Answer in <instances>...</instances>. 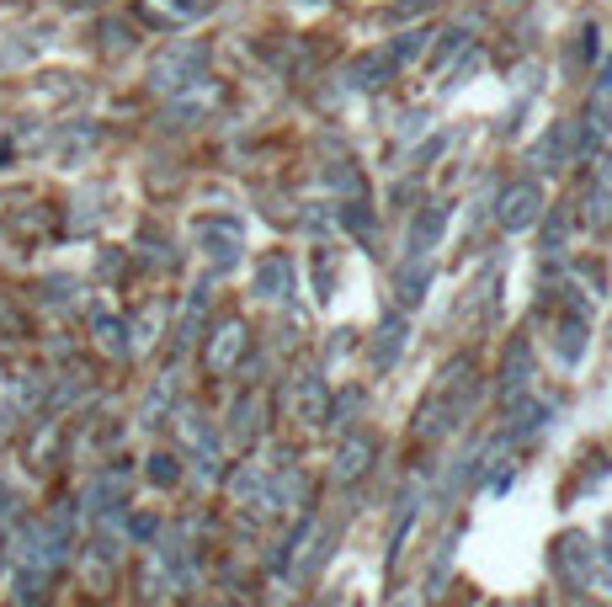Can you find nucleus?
I'll return each instance as SVG.
<instances>
[{"instance_id":"f257e3e1","label":"nucleus","mask_w":612,"mask_h":607,"mask_svg":"<svg viewBox=\"0 0 612 607\" xmlns=\"http://www.w3.org/2000/svg\"><path fill=\"white\" fill-rule=\"evenodd\" d=\"M480 405V373H474V358L463 352L453 363L437 373V384L427 390V400L416 405V416H410V437L416 443H442V437H453L463 422H469V411Z\"/></svg>"},{"instance_id":"f03ea898","label":"nucleus","mask_w":612,"mask_h":607,"mask_svg":"<svg viewBox=\"0 0 612 607\" xmlns=\"http://www.w3.org/2000/svg\"><path fill=\"white\" fill-rule=\"evenodd\" d=\"M597 571H602V554H597V544H591V533H581V528H565V533H554V544H549V576H554V586H559L565 597H581Z\"/></svg>"},{"instance_id":"7ed1b4c3","label":"nucleus","mask_w":612,"mask_h":607,"mask_svg":"<svg viewBox=\"0 0 612 607\" xmlns=\"http://www.w3.org/2000/svg\"><path fill=\"white\" fill-rule=\"evenodd\" d=\"M203 64H208V43H203V38H176V43H165V49L150 60V92L154 96L182 92L186 81L203 75Z\"/></svg>"},{"instance_id":"20e7f679","label":"nucleus","mask_w":612,"mask_h":607,"mask_svg":"<svg viewBox=\"0 0 612 607\" xmlns=\"http://www.w3.org/2000/svg\"><path fill=\"white\" fill-rule=\"evenodd\" d=\"M533 379H538V358H533V341L527 336H512L506 352H501V368H495V405L512 411L517 400L533 395Z\"/></svg>"},{"instance_id":"39448f33","label":"nucleus","mask_w":612,"mask_h":607,"mask_svg":"<svg viewBox=\"0 0 612 607\" xmlns=\"http://www.w3.org/2000/svg\"><path fill=\"white\" fill-rule=\"evenodd\" d=\"M549 209V198H544V187L533 182V177H517V182H506L495 192V224L506 230V235H522V230H533L538 219Z\"/></svg>"},{"instance_id":"423d86ee","label":"nucleus","mask_w":612,"mask_h":607,"mask_svg":"<svg viewBox=\"0 0 612 607\" xmlns=\"http://www.w3.org/2000/svg\"><path fill=\"white\" fill-rule=\"evenodd\" d=\"M192 235H197V245H203V256L214 262V273H229V267L240 262L245 224L235 219V213H208V219H197V224H192Z\"/></svg>"},{"instance_id":"0eeeda50","label":"nucleus","mask_w":612,"mask_h":607,"mask_svg":"<svg viewBox=\"0 0 612 607\" xmlns=\"http://www.w3.org/2000/svg\"><path fill=\"white\" fill-rule=\"evenodd\" d=\"M245 352H250V326L245 320H218L214 336H203V368L224 379V373H240Z\"/></svg>"},{"instance_id":"6e6552de","label":"nucleus","mask_w":612,"mask_h":607,"mask_svg":"<svg viewBox=\"0 0 612 607\" xmlns=\"http://www.w3.org/2000/svg\"><path fill=\"white\" fill-rule=\"evenodd\" d=\"M421 507H427V480H410V486L399 490L395 517H389V544H384V571H389V576H395L399 560H405V539L416 533V522H421Z\"/></svg>"},{"instance_id":"1a4fd4ad","label":"nucleus","mask_w":612,"mask_h":607,"mask_svg":"<svg viewBox=\"0 0 612 607\" xmlns=\"http://www.w3.org/2000/svg\"><path fill=\"white\" fill-rule=\"evenodd\" d=\"M581 224L591 235H608L612 230V155L608 150L591 160V177L581 187Z\"/></svg>"},{"instance_id":"9d476101","label":"nucleus","mask_w":612,"mask_h":607,"mask_svg":"<svg viewBox=\"0 0 612 607\" xmlns=\"http://www.w3.org/2000/svg\"><path fill=\"white\" fill-rule=\"evenodd\" d=\"M288 411L299 426H325V411H331V384L320 368H299L288 379Z\"/></svg>"},{"instance_id":"9b49d317","label":"nucleus","mask_w":612,"mask_h":607,"mask_svg":"<svg viewBox=\"0 0 612 607\" xmlns=\"http://www.w3.org/2000/svg\"><path fill=\"white\" fill-rule=\"evenodd\" d=\"M405 347H410V315L395 303V309H384V320L367 336V368H373V373H389Z\"/></svg>"},{"instance_id":"f8f14e48","label":"nucleus","mask_w":612,"mask_h":607,"mask_svg":"<svg viewBox=\"0 0 612 607\" xmlns=\"http://www.w3.org/2000/svg\"><path fill=\"white\" fill-rule=\"evenodd\" d=\"M250 294L261 303H293L299 294V273H293V256L288 251H272L256 262V277H250Z\"/></svg>"},{"instance_id":"ddd939ff","label":"nucleus","mask_w":612,"mask_h":607,"mask_svg":"<svg viewBox=\"0 0 612 607\" xmlns=\"http://www.w3.org/2000/svg\"><path fill=\"white\" fill-rule=\"evenodd\" d=\"M367 469H373V432H367V426L341 432L336 458H331V480H336V486H357Z\"/></svg>"},{"instance_id":"4468645a","label":"nucleus","mask_w":612,"mask_h":607,"mask_svg":"<svg viewBox=\"0 0 612 607\" xmlns=\"http://www.w3.org/2000/svg\"><path fill=\"white\" fill-rule=\"evenodd\" d=\"M208 309H214V288H208V283H197V288L182 299V309H176V326H171L176 352H192V347L203 341V331H208Z\"/></svg>"},{"instance_id":"2eb2a0df","label":"nucleus","mask_w":612,"mask_h":607,"mask_svg":"<svg viewBox=\"0 0 612 607\" xmlns=\"http://www.w3.org/2000/svg\"><path fill=\"white\" fill-rule=\"evenodd\" d=\"M214 102H218V86L208 81V75H197V81H186L182 92L165 96V123H171V128H182V123H192V118H208V113H214Z\"/></svg>"},{"instance_id":"dca6fc26","label":"nucleus","mask_w":612,"mask_h":607,"mask_svg":"<svg viewBox=\"0 0 612 607\" xmlns=\"http://www.w3.org/2000/svg\"><path fill=\"white\" fill-rule=\"evenodd\" d=\"M527 171H538V177H559V171H570V118H559L544 128V139L527 150Z\"/></svg>"},{"instance_id":"f3484780","label":"nucleus","mask_w":612,"mask_h":607,"mask_svg":"<svg viewBox=\"0 0 612 607\" xmlns=\"http://www.w3.org/2000/svg\"><path fill=\"white\" fill-rule=\"evenodd\" d=\"M442 230H448V203L442 198H431L421 209L410 213V230H405V256H431L437 241H442Z\"/></svg>"},{"instance_id":"a211bd4d","label":"nucleus","mask_w":612,"mask_h":607,"mask_svg":"<svg viewBox=\"0 0 612 607\" xmlns=\"http://www.w3.org/2000/svg\"><path fill=\"white\" fill-rule=\"evenodd\" d=\"M165 422H176V443H182L186 454H218V426L203 416V411H192V405H171V416Z\"/></svg>"},{"instance_id":"6ab92c4d","label":"nucleus","mask_w":612,"mask_h":607,"mask_svg":"<svg viewBox=\"0 0 612 607\" xmlns=\"http://www.w3.org/2000/svg\"><path fill=\"white\" fill-rule=\"evenodd\" d=\"M261 416H267L261 395H256V390H245V395H235V405H229V422H224V432H218V437H229L235 448H250V443L261 437Z\"/></svg>"},{"instance_id":"aec40b11","label":"nucleus","mask_w":612,"mask_h":607,"mask_svg":"<svg viewBox=\"0 0 612 607\" xmlns=\"http://www.w3.org/2000/svg\"><path fill=\"white\" fill-rule=\"evenodd\" d=\"M395 75H399V64L389 60V49H373V54L346 64V92H384Z\"/></svg>"},{"instance_id":"412c9836","label":"nucleus","mask_w":612,"mask_h":607,"mask_svg":"<svg viewBox=\"0 0 612 607\" xmlns=\"http://www.w3.org/2000/svg\"><path fill=\"white\" fill-rule=\"evenodd\" d=\"M533 230H538V256H544V262H559V256H565V241H570V230H576V213H570V203H549Z\"/></svg>"},{"instance_id":"4be33fe9","label":"nucleus","mask_w":612,"mask_h":607,"mask_svg":"<svg viewBox=\"0 0 612 607\" xmlns=\"http://www.w3.org/2000/svg\"><path fill=\"white\" fill-rule=\"evenodd\" d=\"M586 347H591V326H586V315H559V326H554V358L559 368H581Z\"/></svg>"},{"instance_id":"5701e85b","label":"nucleus","mask_w":612,"mask_h":607,"mask_svg":"<svg viewBox=\"0 0 612 607\" xmlns=\"http://www.w3.org/2000/svg\"><path fill=\"white\" fill-rule=\"evenodd\" d=\"M92 336H96V352L112 358V363H128L133 358V336H128V320L107 315V309H92Z\"/></svg>"},{"instance_id":"b1692460","label":"nucleus","mask_w":612,"mask_h":607,"mask_svg":"<svg viewBox=\"0 0 612 607\" xmlns=\"http://www.w3.org/2000/svg\"><path fill=\"white\" fill-rule=\"evenodd\" d=\"M224 490L235 496V507L256 512V501H261V490H267V464H261V458H245V464H235V469L224 475Z\"/></svg>"},{"instance_id":"393cba45","label":"nucleus","mask_w":612,"mask_h":607,"mask_svg":"<svg viewBox=\"0 0 612 607\" xmlns=\"http://www.w3.org/2000/svg\"><path fill=\"white\" fill-rule=\"evenodd\" d=\"M431 288V256H405L395 273V303L399 309H416Z\"/></svg>"},{"instance_id":"a878e982","label":"nucleus","mask_w":612,"mask_h":607,"mask_svg":"<svg viewBox=\"0 0 612 607\" xmlns=\"http://www.w3.org/2000/svg\"><path fill=\"white\" fill-rule=\"evenodd\" d=\"M336 224L352 235V241H363V245L378 241V213H373V203H367V192H363V198H341Z\"/></svg>"},{"instance_id":"bb28decb","label":"nucleus","mask_w":612,"mask_h":607,"mask_svg":"<svg viewBox=\"0 0 612 607\" xmlns=\"http://www.w3.org/2000/svg\"><path fill=\"white\" fill-rule=\"evenodd\" d=\"M49 592H54V576L43 571H28V565H11V607H49Z\"/></svg>"},{"instance_id":"cd10ccee","label":"nucleus","mask_w":612,"mask_h":607,"mask_svg":"<svg viewBox=\"0 0 612 607\" xmlns=\"http://www.w3.org/2000/svg\"><path fill=\"white\" fill-rule=\"evenodd\" d=\"M363 405H367V384H346L341 395H331V411H325V426L331 432H352V426H363Z\"/></svg>"},{"instance_id":"c85d7f7f","label":"nucleus","mask_w":612,"mask_h":607,"mask_svg":"<svg viewBox=\"0 0 612 607\" xmlns=\"http://www.w3.org/2000/svg\"><path fill=\"white\" fill-rule=\"evenodd\" d=\"M171 405H176V373H160L150 384V395H144V405H139V426L154 432V426L171 416Z\"/></svg>"},{"instance_id":"c756f323","label":"nucleus","mask_w":612,"mask_h":607,"mask_svg":"<svg viewBox=\"0 0 612 607\" xmlns=\"http://www.w3.org/2000/svg\"><path fill=\"white\" fill-rule=\"evenodd\" d=\"M453 549H459V539L448 533L442 544H437V554H431L427 565V592H421V603H442L448 597V576H453Z\"/></svg>"},{"instance_id":"7c9ffc66","label":"nucleus","mask_w":612,"mask_h":607,"mask_svg":"<svg viewBox=\"0 0 612 607\" xmlns=\"http://www.w3.org/2000/svg\"><path fill=\"white\" fill-rule=\"evenodd\" d=\"M320 182L331 187L336 198H363V192H367L363 171H357L352 160H331V166H320Z\"/></svg>"},{"instance_id":"2f4dec72","label":"nucleus","mask_w":612,"mask_h":607,"mask_svg":"<svg viewBox=\"0 0 612 607\" xmlns=\"http://www.w3.org/2000/svg\"><path fill=\"white\" fill-rule=\"evenodd\" d=\"M37 299L49 303V309H75V303H80V283H75V277H43V283H37Z\"/></svg>"},{"instance_id":"473e14b6","label":"nucleus","mask_w":612,"mask_h":607,"mask_svg":"<svg viewBox=\"0 0 612 607\" xmlns=\"http://www.w3.org/2000/svg\"><path fill=\"white\" fill-rule=\"evenodd\" d=\"M427 49H431V28H405V32L395 38V43H389V60H395L399 70H405V64H416V60H421Z\"/></svg>"},{"instance_id":"72a5a7b5","label":"nucleus","mask_w":612,"mask_h":607,"mask_svg":"<svg viewBox=\"0 0 612 607\" xmlns=\"http://www.w3.org/2000/svg\"><path fill=\"white\" fill-rule=\"evenodd\" d=\"M144 475H150V486H160V490L182 486V464H176V454H150L144 458Z\"/></svg>"},{"instance_id":"f704fd0d","label":"nucleus","mask_w":612,"mask_h":607,"mask_svg":"<svg viewBox=\"0 0 612 607\" xmlns=\"http://www.w3.org/2000/svg\"><path fill=\"white\" fill-rule=\"evenodd\" d=\"M437 38V54H431V70H442V64H453L469 49V32L463 28H448V32H431Z\"/></svg>"},{"instance_id":"c9c22d12","label":"nucleus","mask_w":612,"mask_h":607,"mask_svg":"<svg viewBox=\"0 0 612 607\" xmlns=\"http://www.w3.org/2000/svg\"><path fill=\"white\" fill-rule=\"evenodd\" d=\"M49 454H60V422L37 426V437H32V469H54Z\"/></svg>"},{"instance_id":"e433bc0d","label":"nucleus","mask_w":612,"mask_h":607,"mask_svg":"<svg viewBox=\"0 0 612 607\" xmlns=\"http://www.w3.org/2000/svg\"><path fill=\"white\" fill-rule=\"evenodd\" d=\"M17 517H22V496L0 480V554L11 544V528H17Z\"/></svg>"},{"instance_id":"4c0bfd02","label":"nucleus","mask_w":612,"mask_h":607,"mask_svg":"<svg viewBox=\"0 0 612 607\" xmlns=\"http://www.w3.org/2000/svg\"><path fill=\"white\" fill-rule=\"evenodd\" d=\"M160 6H165V22H192L214 11V0H160Z\"/></svg>"},{"instance_id":"58836bf2","label":"nucleus","mask_w":612,"mask_h":607,"mask_svg":"<svg viewBox=\"0 0 612 607\" xmlns=\"http://www.w3.org/2000/svg\"><path fill=\"white\" fill-rule=\"evenodd\" d=\"M192 480L208 490V486H218L224 480V469H218V454H192Z\"/></svg>"},{"instance_id":"ea45409f","label":"nucleus","mask_w":612,"mask_h":607,"mask_svg":"<svg viewBox=\"0 0 612 607\" xmlns=\"http://www.w3.org/2000/svg\"><path fill=\"white\" fill-rule=\"evenodd\" d=\"M431 0H395V6H384V22H410V17H421Z\"/></svg>"},{"instance_id":"a19ab883","label":"nucleus","mask_w":612,"mask_h":607,"mask_svg":"<svg viewBox=\"0 0 612 607\" xmlns=\"http://www.w3.org/2000/svg\"><path fill=\"white\" fill-rule=\"evenodd\" d=\"M586 96H591V102H612V54L597 64V81H591V92Z\"/></svg>"},{"instance_id":"79ce46f5","label":"nucleus","mask_w":612,"mask_h":607,"mask_svg":"<svg viewBox=\"0 0 612 607\" xmlns=\"http://www.w3.org/2000/svg\"><path fill=\"white\" fill-rule=\"evenodd\" d=\"M331 288H336V273H331V267H325V256H320V262H314V299L331 303V299H336Z\"/></svg>"},{"instance_id":"37998d69","label":"nucleus","mask_w":612,"mask_h":607,"mask_svg":"<svg viewBox=\"0 0 612 607\" xmlns=\"http://www.w3.org/2000/svg\"><path fill=\"white\" fill-rule=\"evenodd\" d=\"M133 38H128V28L122 22H101V49H112V54H122Z\"/></svg>"},{"instance_id":"c03bdc74","label":"nucleus","mask_w":612,"mask_h":607,"mask_svg":"<svg viewBox=\"0 0 612 607\" xmlns=\"http://www.w3.org/2000/svg\"><path fill=\"white\" fill-rule=\"evenodd\" d=\"M421 134H427V113L416 107V113H405V118H399V145H405V139H421Z\"/></svg>"},{"instance_id":"a18cd8bd","label":"nucleus","mask_w":612,"mask_h":607,"mask_svg":"<svg viewBox=\"0 0 612 607\" xmlns=\"http://www.w3.org/2000/svg\"><path fill=\"white\" fill-rule=\"evenodd\" d=\"M576 60H581V64L597 60V22H586V28H581V38H576Z\"/></svg>"},{"instance_id":"49530a36","label":"nucleus","mask_w":612,"mask_h":607,"mask_svg":"<svg viewBox=\"0 0 612 607\" xmlns=\"http://www.w3.org/2000/svg\"><path fill=\"white\" fill-rule=\"evenodd\" d=\"M442 150H448V139L437 134V139H427V145L416 150V166H431V160H437V155H442Z\"/></svg>"},{"instance_id":"de8ad7c7","label":"nucleus","mask_w":612,"mask_h":607,"mask_svg":"<svg viewBox=\"0 0 612 607\" xmlns=\"http://www.w3.org/2000/svg\"><path fill=\"white\" fill-rule=\"evenodd\" d=\"M389 607H427V603H421V597L410 592V597H395V603H389Z\"/></svg>"},{"instance_id":"09e8293b","label":"nucleus","mask_w":612,"mask_h":607,"mask_svg":"<svg viewBox=\"0 0 612 607\" xmlns=\"http://www.w3.org/2000/svg\"><path fill=\"white\" fill-rule=\"evenodd\" d=\"M6 320H11V303H6V294H0V326H6Z\"/></svg>"},{"instance_id":"8fccbe9b","label":"nucleus","mask_w":612,"mask_h":607,"mask_svg":"<svg viewBox=\"0 0 612 607\" xmlns=\"http://www.w3.org/2000/svg\"><path fill=\"white\" fill-rule=\"evenodd\" d=\"M314 607H336V597H325V603H314Z\"/></svg>"},{"instance_id":"3c124183","label":"nucleus","mask_w":612,"mask_h":607,"mask_svg":"<svg viewBox=\"0 0 612 607\" xmlns=\"http://www.w3.org/2000/svg\"><path fill=\"white\" fill-rule=\"evenodd\" d=\"M304 6H325V0H304Z\"/></svg>"},{"instance_id":"603ef678","label":"nucleus","mask_w":612,"mask_h":607,"mask_svg":"<svg viewBox=\"0 0 612 607\" xmlns=\"http://www.w3.org/2000/svg\"><path fill=\"white\" fill-rule=\"evenodd\" d=\"M512 6H522V0H512Z\"/></svg>"},{"instance_id":"864d4df0","label":"nucleus","mask_w":612,"mask_h":607,"mask_svg":"<svg viewBox=\"0 0 612 607\" xmlns=\"http://www.w3.org/2000/svg\"><path fill=\"white\" fill-rule=\"evenodd\" d=\"M352 607H363V603H352Z\"/></svg>"}]
</instances>
